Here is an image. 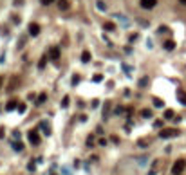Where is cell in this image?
<instances>
[{"label":"cell","instance_id":"6da1fadb","mask_svg":"<svg viewBox=\"0 0 186 175\" xmlns=\"http://www.w3.org/2000/svg\"><path fill=\"white\" fill-rule=\"evenodd\" d=\"M184 168H186V161H184V159H179V161H175L174 166H172V173H174V175H181L183 172H184Z\"/></svg>","mask_w":186,"mask_h":175},{"label":"cell","instance_id":"7a4b0ae2","mask_svg":"<svg viewBox=\"0 0 186 175\" xmlns=\"http://www.w3.org/2000/svg\"><path fill=\"white\" fill-rule=\"evenodd\" d=\"M175 135H179V130L177 128H163L159 132V137L161 139H170V137H175Z\"/></svg>","mask_w":186,"mask_h":175},{"label":"cell","instance_id":"3957f363","mask_svg":"<svg viewBox=\"0 0 186 175\" xmlns=\"http://www.w3.org/2000/svg\"><path fill=\"white\" fill-rule=\"evenodd\" d=\"M27 137H29L31 144H40V135H38L36 130H29V132H27Z\"/></svg>","mask_w":186,"mask_h":175},{"label":"cell","instance_id":"277c9868","mask_svg":"<svg viewBox=\"0 0 186 175\" xmlns=\"http://www.w3.org/2000/svg\"><path fill=\"white\" fill-rule=\"evenodd\" d=\"M49 58L52 62H58L60 60V47H51L49 49Z\"/></svg>","mask_w":186,"mask_h":175},{"label":"cell","instance_id":"5b68a950","mask_svg":"<svg viewBox=\"0 0 186 175\" xmlns=\"http://www.w3.org/2000/svg\"><path fill=\"white\" fill-rule=\"evenodd\" d=\"M29 34H31V36H38V34H40V25L34 24V22L29 24Z\"/></svg>","mask_w":186,"mask_h":175},{"label":"cell","instance_id":"8992f818","mask_svg":"<svg viewBox=\"0 0 186 175\" xmlns=\"http://www.w3.org/2000/svg\"><path fill=\"white\" fill-rule=\"evenodd\" d=\"M155 4H157V0H141L143 9H152V7H155Z\"/></svg>","mask_w":186,"mask_h":175},{"label":"cell","instance_id":"52a82bcc","mask_svg":"<svg viewBox=\"0 0 186 175\" xmlns=\"http://www.w3.org/2000/svg\"><path fill=\"white\" fill-rule=\"evenodd\" d=\"M159 168H161V161H154L152 166H150V170H148V175H155L159 172Z\"/></svg>","mask_w":186,"mask_h":175},{"label":"cell","instance_id":"ba28073f","mask_svg":"<svg viewBox=\"0 0 186 175\" xmlns=\"http://www.w3.org/2000/svg\"><path fill=\"white\" fill-rule=\"evenodd\" d=\"M177 101L186 107V92L184 90H177Z\"/></svg>","mask_w":186,"mask_h":175},{"label":"cell","instance_id":"9c48e42d","mask_svg":"<svg viewBox=\"0 0 186 175\" xmlns=\"http://www.w3.org/2000/svg\"><path fill=\"white\" fill-rule=\"evenodd\" d=\"M165 49H166V51H174V49H175V42H174V40H166L165 42Z\"/></svg>","mask_w":186,"mask_h":175},{"label":"cell","instance_id":"30bf717a","mask_svg":"<svg viewBox=\"0 0 186 175\" xmlns=\"http://www.w3.org/2000/svg\"><path fill=\"white\" fill-rule=\"evenodd\" d=\"M58 7L62 11H67L69 9V2H67V0H58Z\"/></svg>","mask_w":186,"mask_h":175},{"label":"cell","instance_id":"8fae6325","mask_svg":"<svg viewBox=\"0 0 186 175\" xmlns=\"http://www.w3.org/2000/svg\"><path fill=\"white\" fill-rule=\"evenodd\" d=\"M82 62L83 63H89V62H91V52H89V51H83L82 52Z\"/></svg>","mask_w":186,"mask_h":175},{"label":"cell","instance_id":"7c38bea8","mask_svg":"<svg viewBox=\"0 0 186 175\" xmlns=\"http://www.w3.org/2000/svg\"><path fill=\"white\" fill-rule=\"evenodd\" d=\"M16 105H20V103H18L16 99H11L9 103H7V107H6V108H7V110H15V108H16Z\"/></svg>","mask_w":186,"mask_h":175},{"label":"cell","instance_id":"4fadbf2b","mask_svg":"<svg viewBox=\"0 0 186 175\" xmlns=\"http://www.w3.org/2000/svg\"><path fill=\"white\" fill-rule=\"evenodd\" d=\"M18 83H20V78H18V76H13V81H11V85H9V90H13Z\"/></svg>","mask_w":186,"mask_h":175},{"label":"cell","instance_id":"5bb4252c","mask_svg":"<svg viewBox=\"0 0 186 175\" xmlns=\"http://www.w3.org/2000/svg\"><path fill=\"white\" fill-rule=\"evenodd\" d=\"M103 29H107V31H114V29H116V25H114L112 22H105V24H103Z\"/></svg>","mask_w":186,"mask_h":175},{"label":"cell","instance_id":"9a60e30c","mask_svg":"<svg viewBox=\"0 0 186 175\" xmlns=\"http://www.w3.org/2000/svg\"><path fill=\"white\" fill-rule=\"evenodd\" d=\"M165 105V101L163 99H159V98H154V107H157V108H161Z\"/></svg>","mask_w":186,"mask_h":175},{"label":"cell","instance_id":"2e32d148","mask_svg":"<svg viewBox=\"0 0 186 175\" xmlns=\"http://www.w3.org/2000/svg\"><path fill=\"white\" fill-rule=\"evenodd\" d=\"M13 148H15L16 152H22V150H24V144H22L20 141H18V143H13Z\"/></svg>","mask_w":186,"mask_h":175},{"label":"cell","instance_id":"e0dca14e","mask_svg":"<svg viewBox=\"0 0 186 175\" xmlns=\"http://www.w3.org/2000/svg\"><path fill=\"white\" fill-rule=\"evenodd\" d=\"M45 99H47V94H43V92H42L40 96H38V105L45 103Z\"/></svg>","mask_w":186,"mask_h":175},{"label":"cell","instance_id":"ac0fdd59","mask_svg":"<svg viewBox=\"0 0 186 175\" xmlns=\"http://www.w3.org/2000/svg\"><path fill=\"white\" fill-rule=\"evenodd\" d=\"M165 117H166V119H172V117H175V112H174V110H166Z\"/></svg>","mask_w":186,"mask_h":175},{"label":"cell","instance_id":"d6986e66","mask_svg":"<svg viewBox=\"0 0 186 175\" xmlns=\"http://www.w3.org/2000/svg\"><path fill=\"white\" fill-rule=\"evenodd\" d=\"M141 116H143V117H152V110L145 108V110H141Z\"/></svg>","mask_w":186,"mask_h":175},{"label":"cell","instance_id":"ffe728a7","mask_svg":"<svg viewBox=\"0 0 186 175\" xmlns=\"http://www.w3.org/2000/svg\"><path fill=\"white\" fill-rule=\"evenodd\" d=\"M69 101H71V99H69V96H65V98H63V101H62L63 108H67V107H69Z\"/></svg>","mask_w":186,"mask_h":175},{"label":"cell","instance_id":"44dd1931","mask_svg":"<svg viewBox=\"0 0 186 175\" xmlns=\"http://www.w3.org/2000/svg\"><path fill=\"white\" fill-rule=\"evenodd\" d=\"M98 9H100V11H105V9H107L105 2H101V0H98Z\"/></svg>","mask_w":186,"mask_h":175},{"label":"cell","instance_id":"7402d4cb","mask_svg":"<svg viewBox=\"0 0 186 175\" xmlns=\"http://www.w3.org/2000/svg\"><path fill=\"white\" fill-rule=\"evenodd\" d=\"M45 60H47V56H43V58L40 60V63H38V67H40V69H43V67H45Z\"/></svg>","mask_w":186,"mask_h":175},{"label":"cell","instance_id":"603a6c76","mask_svg":"<svg viewBox=\"0 0 186 175\" xmlns=\"http://www.w3.org/2000/svg\"><path fill=\"white\" fill-rule=\"evenodd\" d=\"M101 80H103V78H101V74H96V76H94V81H96V83H100Z\"/></svg>","mask_w":186,"mask_h":175},{"label":"cell","instance_id":"cb8c5ba5","mask_svg":"<svg viewBox=\"0 0 186 175\" xmlns=\"http://www.w3.org/2000/svg\"><path fill=\"white\" fill-rule=\"evenodd\" d=\"M18 112H20V114L25 112V105H24V103H20V107H18Z\"/></svg>","mask_w":186,"mask_h":175},{"label":"cell","instance_id":"d4e9b609","mask_svg":"<svg viewBox=\"0 0 186 175\" xmlns=\"http://www.w3.org/2000/svg\"><path fill=\"white\" fill-rule=\"evenodd\" d=\"M92 143H94V137H92V135H91V137L87 139V144H92Z\"/></svg>","mask_w":186,"mask_h":175},{"label":"cell","instance_id":"484cf974","mask_svg":"<svg viewBox=\"0 0 186 175\" xmlns=\"http://www.w3.org/2000/svg\"><path fill=\"white\" fill-rule=\"evenodd\" d=\"M78 81H80V78H78V76H74V78H73V85H76Z\"/></svg>","mask_w":186,"mask_h":175},{"label":"cell","instance_id":"4316f807","mask_svg":"<svg viewBox=\"0 0 186 175\" xmlns=\"http://www.w3.org/2000/svg\"><path fill=\"white\" fill-rule=\"evenodd\" d=\"M42 2H43V6H49L51 2H54V0H42Z\"/></svg>","mask_w":186,"mask_h":175},{"label":"cell","instance_id":"83f0119b","mask_svg":"<svg viewBox=\"0 0 186 175\" xmlns=\"http://www.w3.org/2000/svg\"><path fill=\"white\" fill-rule=\"evenodd\" d=\"M27 168H29V170H31V172H33V170H34V163H33V161H31V163H29V166H27Z\"/></svg>","mask_w":186,"mask_h":175},{"label":"cell","instance_id":"f1b7e54d","mask_svg":"<svg viewBox=\"0 0 186 175\" xmlns=\"http://www.w3.org/2000/svg\"><path fill=\"white\" fill-rule=\"evenodd\" d=\"M179 2H181V4H186V0H179Z\"/></svg>","mask_w":186,"mask_h":175},{"label":"cell","instance_id":"f546056e","mask_svg":"<svg viewBox=\"0 0 186 175\" xmlns=\"http://www.w3.org/2000/svg\"><path fill=\"white\" fill-rule=\"evenodd\" d=\"M2 81H4V80H2V78H0V87H2Z\"/></svg>","mask_w":186,"mask_h":175}]
</instances>
